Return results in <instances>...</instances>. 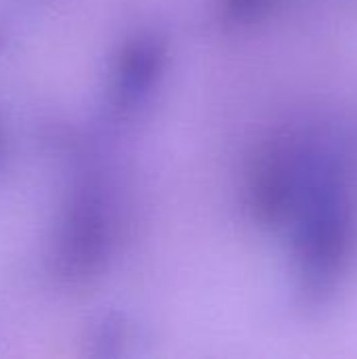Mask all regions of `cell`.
I'll use <instances>...</instances> for the list:
<instances>
[{"label": "cell", "instance_id": "3957f363", "mask_svg": "<svg viewBox=\"0 0 357 359\" xmlns=\"http://www.w3.org/2000/svg\"><path fill=\"white\" fill-rule=\"evenodd\" d=\"M267 4H269V0H225L227 17H231L236 21H244V19L257 17V13L267 8Z\"/></svg>", "mask_w": 357, "mask_h": 359}, {"label": "cell", "instance_id": "7a4b0ae2", "mask_svg": "<svg viewBox=\"0 0 357 359\" xmlns=\"http://www.w3.org/2000/svg\"><path fill=\"white\" fill-rule=\"evenodd\" d=\"M156 72V53L149 46H139L133 50V55L124 61L120 72V93L122 97H135V93H141L147 88L151 74Z\"/></svg>", "mask_w": 357, "mask_h": 359}, {"label": "cell", "instance_id": "6da1fadb", "mask_svg": "<svg viewBox=\"0 0 357 359\" xmlns=\"http://www.w3.org/2000/svg\"><path fill=\"white\" fill-rule=\"evenodd\" d=\"M103 219L95 200H82L74 215L69 217L65 240H63V261L72 276L88 273L101 252H103Z\"/></svg>", "mask_w": 357, "mask_h": 359}]
</instances>
